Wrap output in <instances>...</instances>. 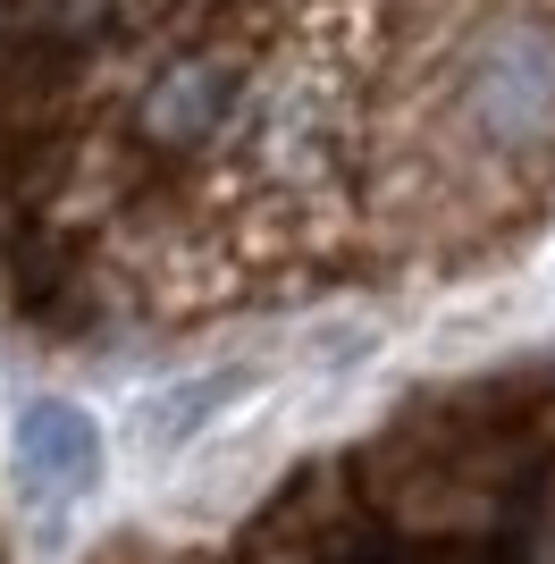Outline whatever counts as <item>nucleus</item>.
<instances>
[{
    "mask_svg": "<svg viewBox=\"0 0 555 564\" xmlns=\"http://www.w3.org/2000/svg\"><path fill=\"white\" fill-rule=\"evenodd\" d=\"M555 228V0H0V295L161 346Z\"/></svg>",
    "mask_w": 555,
    "mask_h": 564,
    "instance_id": "nucleus-1",
    "label": "nucleus"
},
{
    "mask_svg": "<svg viewBox=\"0 0 555 564\" xmlns=\"http://www.w3.org/2000/svg\"><path fill=\"white\" fill-rule=\"evenodd\" d=\"M9 480L34 514H68L101 489V430L85 404L68 397H34L9 430Z\"/></svg>",
    "mask_w": 555,
    "mask_h": 564,
    "instance_id": "nucleus-2",
    "label": "nucleus"
}]
</instances>
